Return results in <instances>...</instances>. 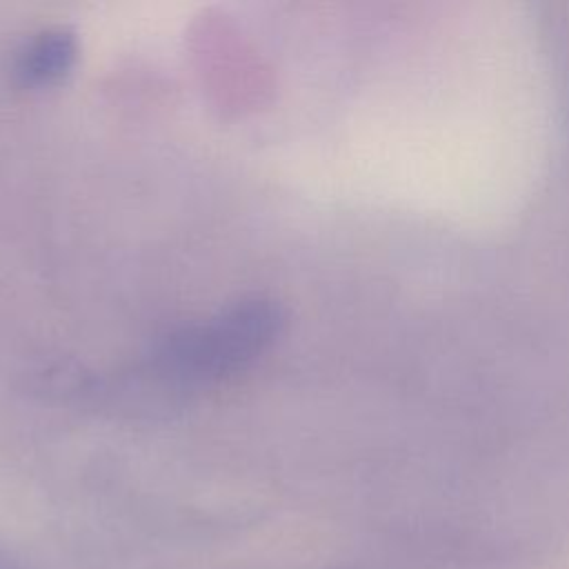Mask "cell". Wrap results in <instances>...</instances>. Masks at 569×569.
<instances>
[{"label":"cell","instance_id":"obj_1","mask_svg":"<svg viewBox=\"0 0 569 569\" xmlns=\"http://www.w3.org/2000/svg\"><path fill=\"white\" fill-rule=\"evenodd\" d=\"M284 316L269 298H242L211 318L173 329L158 345L151 371L160 382L193 387L251 365L278 338Z\"/></svg>","mask_w":569,"mask_h":569},{"label":"cell","instance_id":"obj_2","mask_svg":"<svg viewBox=\"0 0 569 569\" xmlns=\"http://www.w3.org/2000/svg\"><path fill=\"white\" fill-rule=\"evenodd\" d=\"M78 38L67 27H51L29 38L16 53L13 76L22 87L40 89L60 82L73 69Z\"/></svg>","mask_w":569,"mask_h":569},{"label":"cell","instance_id":"obj_3","mask_svg":"<svg viewBox=\"0 0 569 569\" xmlns=\"http://www.w3.org/2000/svg\"><path fill=\"white\" fill-rule=\"evenodd\" d=\"M0 569H29L22 560L13 558L9 551L0 549Z\"/></svg>","mask_w":569,"mask_h":569},{"label":"cell","instance_id":"obj_4","mask_svg":"<svg viewBox=\"0 0 569 569\" xmlns=\"http://www.w3.org/2000/svg\"><path fill=\"white\" fill-rule=\"evenodd\" d=\"M327 569H369V567H327Z\"/></svg>","mask_w":569,"mask_h":569}]
</instances>
